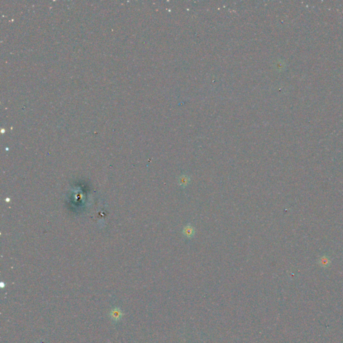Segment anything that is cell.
Returning <instances> with one entry per match:
<instances>
[{"mask_svg": "<svg viewBox=\"0 0 343 343\" xmlns=\"http://www.w3.org/2000/svg\"><path fill=\"white\" fill-rule=\"evenodd\" d=\"M190 177L188 176L187 175H182L180 179L179 180V184L180 186H182V188H185V187H186L187 186H188L189 182H190Z\"/></svg>", "mask_w": 343, "mask_h": 343, "instance_id": "obj_3", "label": "cell"}, {"mask_svg": "<svg viewBox=\"0 0 343 343\" xmlns=\"http://www.w3.org/2000/svg\"><path fill=\"white\" fill-rule=\"evenodd\" d=\"M123 312L119 308H115L110 312V317L111 320L115 322H118L123 317Z\"/></svg>", "mask_w": 343, "mask_h": 343, "instance_id": "obj_1", "label": "cell"}, {"mask_svg": "<svg viewBox=\"0 0 343 343\" xmlns=\"http://www.w3.org/2000/svg\"><path fill=\"white\" fill-rule=\"evenodd\" d=\"M182 233H183V235L185 236L186 238L191 239L192 237H193V236L194 235L195 229H194V227L192 226V225L188 224L186 226H184V228L183 229V231H182Z\"/></svg>", "mask_w": 343, "mask_h": 343, "instance_id": "obj_2", "label": "cell"}]
</instances>
